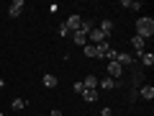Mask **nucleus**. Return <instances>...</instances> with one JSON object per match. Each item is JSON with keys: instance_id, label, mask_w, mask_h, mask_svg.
<instances>
[{"instance_id": "nucleus-1", "label": "nucleus", "mask_w": 154, "mask_h": 116, "mask_svg": "<svg viewBox=\"0 0 154 116\" xmlns=\"http://www.w3.org/2000/svg\"><path fill=\"white\" fill-rule=\"evenodd\" d=\"M136 36H141L144 41L154 36V21L152 18H139L136 21Z\"/></svg>"}, {"instance_id": "nucleus-2", "label": "nucleus", "mask_w": 154, "mask_h": 116, "mask_svg": "<svg viewBox=\"0 0 154 116\" xmlns=\"http://www.w3.org/2000/svg\"><path fill=\"white\" fill-rule=\"evenodd\" d=\"M116 62L121 67H131V65H136V57L128 54V52H118V54H116Z\"/></svg>"}, {"instance_id": "nucleus-3", "label": "nucleus", "mask_w": 154, "mask_h": 116, "mask_svg": "<svg viewBox=\"0 0 154 116\" xmlns=\"http://www.w3.org/2000/svg\"><path fill=\"white\" fill-rule=\"evenodd\" d=\"M23 8H26V3H23V0H13L11 8H8V16H11V18H18V16L23 13Z\"/></svg>"}, {"instance_id": "nucleus-4", "label": "nucleus", "mask_w": 154, "mask_h": 116, "mask_svg": "<svg viewBox=\"0 0 154 116\" xmlns=\"http://www.w3.org/2000/svg\"><path fill=\"white\" fill-rule=\"evenodd\" d=\"M131 47H134V52H136L134 57H139L144 49H146V41H144L141 36H136V34H134V36H131Z\"/></svg>"}, {"instance_id": "nucleus-5", "label": "nucleus", "mask_w": 154, "mask_h": 116, "mask_svg": "<svg viewBox=\"0 0 154 116\" xmlns=\"http://www.w3.org/2000/svg\"><path fill=\"white\" fill-rule=\"evenodd\" d=\"M116 85H118V83H116L113 77H108V75H105V77H98V90H113Z\"/></svg>"}, {"instance_id": "nucleus-6", "label": "nucleus", "mask_w": 154, "mask_h": 116, "mask_svg": "<svg viewBox=\"0 0 154 116\" xmlns=\"http://www.w3.org/2000/svg\"><path fill=\"white\" fill-rule=\"evenodd\" d=\"M108 77H113V80H118V77H121V72H123V67L118 65V62H108Z\"/></svg>"}, {"instance_id": "nucleus-7", "label": "nucleus", "mask_w": 154, "mask_h": 116, "mask_svg": "<svg viewBox=\"0 0 154 116\" xmlns=\"http://www.w3.org/2000/svg\"><path fill=\"white\" fill-rule=\"evenodd\" d=\"M139 98H144V101H152V98H154V85L144 83L141 88H139Z\"/></svg>"}, {"instance_id": "nucleus-8", "label": "nucleus", "mask_w": 154, "mask_h": 116, "mask_svg": "<svg viewBox=\"0 0 154 116\" xmlns=\"http://www.w3.org/2000/svg\"><path fill=\"white\" fill-rule=\"evenodd\" d=\"M80 23H82V18H80V16H69V18L64 21V26H67V31H77Z\"/></svg>"}, {"instance_id": "nucleus-9", "label": "nucleus", "mask_w": 154, "mask_h": 116, "mask_svg": "<svg viewBox=\"0 0 154 116\" xmlns=\"http://www.w3.org/2000/svg\"><path fill=\"white\" fill-rule=\"evenodd\" d=\"M88 36H90V41H93L95 47H98L100 41H105V36H103V31H100V28H90V34H88Z\"/></svg>"}, {"instance_id": "nucleus-10", "label": "nucleus", "mask_w": 154, "mask_h": 116, "mask_svg": "<svg viewBox=\"0 0 154 116\" xmlns=\"http://www.w3.org/2000/svg\"><path fill=\"white\" fill-rule=\"evenodd\" d=\"M72 41H75L77 47H85V44H88V34H82V31H72Z\"/></svg>"}, {"instance_id": "nucleus-11", "label": "nucleus", "mask_w": 154, "mask_h": 116, "mask_svg": "<svg viewBox=\"0 0 154 116\" xmlns=\"http://www.w3.org/2000/svg\"><path fill=\"white\" fill-rule=\"evenodd\" d=\"M82 85H85V90H98V77L95 75H88L82 80Z\"/></svg>"}, {"instance_id": "nucleus-12", "label": "nucleus", "mask_w": 154, "mask_h": 116, "mask_svg": "<svg viewBox=\"0 0 154 116\" xmlns=\"http://www.w3.org/2000/svg\"><path fill=\"white\" fill-rule=\"evenodd\" d=\"M136 60H141V65H144V67H152V65H154V54H152V52H141Z\"/></svg>"}, {"instance_id": "nucleus-13", "label": "nucleus", "mask_w": 154, "mask_h": 116, "mask_svg": "<svg viewBox=\"0 0 154 116\" xmlns=\"http://www.w3.org/2000/svg\"><path fill=\"white\" fill-rule=\"evenodd\" d=\"M41 83H44V88H57V83H59V80H57V75H51V72H46Z\"/></svg>"}, {"instance_id": "nucleus-14", "label": "nucleus", "mask_w": 154, "mask_h": 116, "mask_svg": "<svg viewBox=\"0 0 154 116\" xmlns=\"http://www.w3.org/2000/svg\"><path fill=\"white\" fill-rule=\"evenodd\" d=\"M98 93H100V90H82L80 95H82L88 103H95V101H98Z\"/></svg>"}, {"instance_id": "nucleus-15", "label": "nucleus", "mask_w": 154, "mask_h": 116, "mask_svg": "<svg viewBox=\"0 0 154 116\" xmlns=\"http://www.w3.org/2000/svg\"><path fill=\"white\" fill-rule=\"evenodd\" d=\"M141 85H144V70H136V72H134V85H131V88H141Z\"/></svg>"}, {"instance_id": "nucleus-16", "label": "nucleus", "mask_w": 154, "mask_h": 116, "mask_svg": "<svg viewBox=\"0 0 154 116\" xmlns=\"http://www.w3.org/2000/svg\"><path fill=\"white\" fill-rule=\"evenodd\" d=\"M100 31H103V36L108 39V36H110V31H113V21H108V18H105V21L100 23Z\"/></svg>"}, {"instance_id": "nucleus-17", "label": "nucleus", "mask_w": 154, "mask_h": 116, "mask_svg": "<svg viewBox=\"0 0 154 116\" xmlns=\"http://www.w3.org/2000/svg\"><path fill=\"white\" fill-rule=\"evenodd\" d=\"M108 49H110V47H108V41H100V44H98V60H105Z\"/></svg>"}, {"instance_id": "nucleus-18", "label": "nucleus", "mask_w": 154, "mask_h": 116, "mask_svg": "<svg viewBox=\"0 0 154 116\" xmlns=\"http://www.w3.org/2000/svg\"><path fill=\"white\" fill-rule=\"evenodd\" d=\"M82 52H85V57H98V47L95 44H85Z\"/></svg>"}, {"instance_id": "nucleus-19", "label": "nucleus", "mask_w": 154, "mask_h": 116, "mask_svg": "<svg viewBox=\"0 0 154 116\" xmlns=\"http://www.w3.org/2000/svg\"><path fill=\"white\" fill-rule=\"evenodd\" d=\"M11 108L13 111H23V108H26V101H23V98H13L11 101Z\"/></svg>"}, {"instance_id": "nucleus-20", "label": "nucleus", "mask_w": 154, "mask_h": 116, "mask_svg": "<svg viewBox=\"0 0 154 116\" xmlns=\"http://www.w3.org/2000/svg\"><path fill=\"white\" fill-rule=\"evenodd\" d=\"M121 5L128 8V11H139V8H141V3H139V0H123Z\"/></svg>"}, {"instance_id": "nucleus-21", "label": "nucleus", "mask_w": 154, "mask_h": 116, "mask_svg": "<svg viewBox=\"0 0 154 116\" xmlns=\"http://www.w3.org/2000/svg\"><path fill=\"white\" fill-rule=\"evenodd\" d=\"M90 28H93V21H90V18H82V23H80V28H77V31L90 34Z\"/></svg>"}, {"instance_id": "nucleus-22", "label": "nucleus", "mask_w": 154, "mask_h": 116, "mask_svg": "<svg viewBox=\"0 0 154 116\" xmlns=\"http://www.w3.org/2000/svg\"><path fill=\"white\" fill-rule=\"evenodd\" d=\"M134 101H139V90H136V88L128 90V103H134Z\"/></svg>"}, {"instance_id": "nucleus-23", "label": "nucleus", "mask_w": 154, "mask_h": 116, "mask_svg": "<svg viewBox=\"0 0 154 116\" xmlns=\"http://www.w3.org/2000/svg\"><path fill=\"white\" fill-rule=\"evenodd\" d=\"M72 90H75V93H82V90H85V85H82V80H77V83L72 85Z\"/></svg>"}, {"instance_id": "nucleus-24", "label": "nucleus", "mask_w": 154, "mask_h": 116, "mask_svg": "<svg viewBox=\"0 0 154 116\" xmlns=\"http://www.w3.org/2000/svg\"><path fill=\"white\" fill-rule=\"evenodd\" d=\"M57 34H59V36H67V34H69V31H67V26H64V23H62V26L57 28Z\"/></svg>"}, {"instance_id": "nucleus-25", "label": "nucleus", "mask_w": 154, "mask_h": 116, "mask_svg": "<svg viewBox=\"0 0 154 116\" xmlns=\"http://www.w3.org/2000/svg\"><path fill=\"white\" fill-rule=\"evenodd\" d=\"M100 116H110V108L105 106V108H100Z\"/></svg>"}, {"instance_id": "nucleus-26", "label": "nucleus", "mask_w": 154, "mask_h": 116, "mask_svg": "<svg viewBox=\"0 0 154 116\" xmlns=\"http://www.w3.org/2000/svg\"><path fill=\"white\" fill-rule=\"evenodd\" d=\"M49 116H62V111H59V108H54V111H51Z\"/></svg>"}, {"instance_id": "nucleus-27", "label": "nucleus", "mask_w": 154, "mask_h": 116, "mask_svg": "<svg viewBox=\"0 0 154 116\" xmlns=\"http://www.w3.org/2000/svg\"><path fill=\"white\" fill-rule=\"evenodd\" d=\"M3 88H5V80H3V77H0V90H3Z\"/></svg>"}, {"instance_id": "nucleus-28", "label": "nucleus", "mask_w": 154, "mask_h": 116, "mask_svg": "<svg viewBox=\"0 0 154 116\" xmlns=\"http://www.w3.org/2000/svg\"><path fill=\"white\" fill-rule=\"evenodd\" d=\"M0 116H5V114H0Z\"/></svg>"}]
</instances>
